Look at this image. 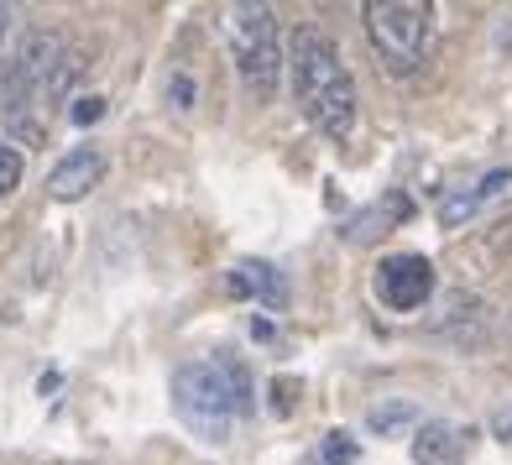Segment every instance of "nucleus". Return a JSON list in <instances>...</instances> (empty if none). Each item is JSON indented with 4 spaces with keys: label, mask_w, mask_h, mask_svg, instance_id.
<instances>
[{
    "label": "nucleus",
    "mask_w": 512,
    "mask_h": 465,
    "mask_svg": "<svg viewBox=\"0 0 512 465\" xmlns=\"http://www.w3.org/2000/svg\"><path fill=\"white\" fill-rule=\"evenodd\" d=\"M79 74H84V58L68 48V37L27 32V42L0 68V110L11 115V126L27 142H42L48 115L68 100V89L79 84Z\"/></svg>",
    "instance_id": "f257e3e1"
},
{
    "label": "nucleus",
    "mask_w": 512,
    "mask_h": 465,
    "mask_svg": "<svg viewBox=\"0 0 512 465\" xmlns=\"http://www.w3.org/2000/svg\"><path fill=\"white\" fill-rule=\"evenodd\" d=\"M173 408L199 439L225 445L241 418L256 413V387H251L246 361L236 351H220V356L178 366L173 371Z\"/></svg>",
    "instance_id": "f03ea898"
},
{
    "label": "nucleus",
    "mask_w": 512,
    "mask_h": 465,
    "mask_svg": "<svg viewBox=\"0 0 512 465\" xmlns=\"http://www.w3.org/2000/svg\"><path fill=\"white\" fill-rule=\"evenodd\" d=\"M288 68H293V100L304 110V121L314 131H324L330 142H345V136L356 131L361 100H356V79H351V68H345L340 48L324 32L304 27L293 37Z\"/></svg>",
    "instance_id": "7ed1b4c3"
},
{
    "label": "nucleus",
    "mask_w": 512,
    "mask_h": 465,
    "mask_svg": "<svg viewBox=\"0 0 512 465\" xmlns=\"http://www.w3.org/2000/svg\"><path fill=\"white\" fill-rule=\"evenodd\" d=\"M366 16V37L377 48L387 74H418L429 63L434 48V6H408V0H371L361 11Z\"/></svg>",
    "instance_id": "20e7f679"
},
{
    "label": "nucleus",
    "mask_w": 512,
    "mask_h": 465,
    "mask_svg": "<svg viewBox=\"0 0 512 465\" xmlns=\"http://www.w3.org/2000/svg\"><path fill=\"white\" fill-rule=\"evenodd\" d=\"M230 58H236V74L256 100L277 95V79H283V48H277V16L272 6H230L220 16Z\"/></svg>",
    "instance_id": "39448f33"
},
{
    "label": "nucleus",
    "mask_w": 512,
    "mask_h": 465,
    "mask_svg": "<svg viewBox=\"0 0 512 465\" xmlns=\"http://www.w3.org/2000/svg\"><path fill=\"white\" fill-rule=\"evenodd\" d=\"M434 293V262L429 257H413V251H403V257H387L377 267V298L387 309L398 314H413L424 309V298Z\"/></svg>",
    "instance_id": "423d86ee"
},
{
    "label": "nucleus",
    "mask_w": 512,
    "mask_h": 465,
    "mask_svg": "<svg viewBox=\"0 0 512 465\" xmlns=\"http://www.w3.org/2000/svg\"><path fill=\"white\" fill-rule=\"evenodd\" d=\"M476 445L471 424H450V418H429L413 434V465H465Z\"/></svg>",
    "instance_id": "0eeeda50"
},
{
    "label": "nucleus",
    "mask_w": 512,
    "mask_h": 465,
    "mask_svg": "<svg viewBox=\"0 0 512 465\" xmlns=\"http://www.w3.org/2000/svg\"><path fill=\"white\" fill-rule=\"evenodd\" d=\"M507 189H512V168H492V173H481V178L471 183V189L445 194V204H439V225H445V230H460L465 220H476L486 204H497Z\"/></svg>",
    "instance_id": "6e6552de"
},
{
    "label": "nucleus",
    "mask_w": 512,
    "mask_h": 465,
    "mask_svg": "<svg viewBox=\"0 0 512 465\" xmlns=\"http://www.w3.org/2000/svg\"><path fill=\"white\" fill-rule=\"evenodd\" d=\"M100 178H105V152L100 147H74L58 168L48 173V194L63 199V204H74L84 199L89 189H100Z\"/></svg>",
    "instance_id": "1a4fd4ad"
},
{
    "label": "nucleus",
    "mask_w": 512,
    "mask_h": 465,
    "mask_svg": "<svg viewBox=\"0 0 512 465\" xmlns=\"http://www.w3.org/2000/svg\"><path fill=\"white\" fill-rule=\"evenodd\" d=\"M225 288L236 298H256L262 309H288V277L272 262H236L225 277Z\"/></svg>",
    "instance_id": "9d476101"
},
{
    "label": "nucleus",
    "mask_w": 512,
    "mask_h": 465,
    "mask_svg": "<svg viewBox=\"0 0 512 465\" xmlns=\"http://www.w3.org/2000/svg\"><path fill=\"white\" fill-rule=\"evenodd\" d=\"M408 194H387V199H377L371 209H361V215L345 225V241H371V236H387L398 220H408Z\"/></svg>",
    "instance_id": "9b49d317"
},
{
    "label": "nucleus",
    "mask_w": 512,
    "mask_h": 465,
    "mask_svg": "<svg viewBox=\"0 0 512 465\" xmlns=\"http://www.w3.org/2000/svg\"><path fill=\"white\" fill-rule=\"evenodd\" d=\"M356 460H361V445H356L351 434H340V429H335V434H324V439H319V450L309 455V465H356Z\"/></svg>",
    "instance_id": "f8f14e48"
},
{
    "label": "nucleus",
    "mask_w": 512,
    "mask_h": 465,
    "mask_svg": "<svg viewBox=\"0 0 512 465\" xmlns=\"http://www.w3.org/2000/svg\"><path fill=\"white\" fill-rule=\"evenodd\" d=\"M408 418H418V408H413V403H392V408H377V413H371V429L392 434V429H403Z\"/></svg>",
    "instance_id": "ddd939ff"
},
{
    "label": "nucleus",
    "mask_w": 512,
    "mask_h": 465,
    "mask_svg": "<svg viewBox=\"0 0 512 465\" xmlns=\"http://www.w3.org/2000/svg\"><path fill=\"white\" fill-rule=\"evenodd\" d=\"M16 183H21V152L0 136V194H11Z\"/></svg>",
    "instance_id": "4468645a"
},
{
    "label": "nucleus",
    "mask_w": 512,
    "mask_h": 465,
    "mask_svg": "<svg viewBox=\"0 0 512 465\" xmlns=\"http://www.w3.org/2000/svg\"><path fill=\"white\" fill-rule=\"evenodd\" d=\"M100 115H105V100H100V95H84V100H74V121H79V126H95Z\"/></svg>",
    "instance_id": "2eb2a0df"
},
{
    "label": "nucleus",
    "mask_w": 512,
    "mask_h": 465,
    "mask_svg": "<svg viewBox=\"0 0 512 465\" xmlns=\"http://www.w3.org/2000/svg\"><path fill=\"white\" fill-rule=\"evenodd\" d=\"M492 434L502 439V445H512V403H507L502 413H492Z\"/></svg>",
    "instance_id": "dca6fc26"
},
{
    "label": "nucleus",
    "mask_w": 512,
    "mask_h": 465,
    "mask_svg": "<svg viewBox=\"0 0 512 465\" xmlns=\"http://www.w3.org/2000/svg\"><path fill=\"white\" fill-rule=\"evenodd\" d=\"M11 21H16V11H11V6H0V37L11 32Z\"/></svg>",
    "instance_id": "f3484780"
},
{
    "label": "nucleus",
    "mask_w": 512,
    "mask_h": 465,
    "mask_svg": "<svg viewBox=\"0 0 512 465\" xmlns=\"http://www.w3.org/2000/svg\"><path fill=\"white\" fill-rule=\"evenodd\" d=\"M58 465H79V460H58Z\"/></svg>",
    "instance_id": "a211bd4d"
}]
</instances>
